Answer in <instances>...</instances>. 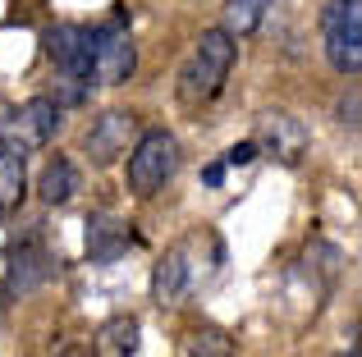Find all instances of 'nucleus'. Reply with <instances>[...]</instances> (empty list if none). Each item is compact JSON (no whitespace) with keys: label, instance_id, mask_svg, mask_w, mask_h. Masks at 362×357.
<instances>
[{"label":"nucleus","instance_id":"1","mask_svg":"<svg viewBox=\"0 0 362 357\" xmlns=\"http://www.w3.org/2000/svg\"><path fill=\"white\" fill-rule=\"evenodd\" d=\"M234 37L225 32V28H211V32H202L197 37V46H193V55H188V64L179 69V101L184 106H206V101H216L221 97V87H225V78H230V69H234Z\"/></svg>","mask_w":362,"mask_h":357},{"label":"nucleus","instance_id":"2","mask_svg":"<svg viewBox=\"0 0 362 357\" xmlns=\"http://www.w3.org/2000/svg\"><path fill=\"white\" fill-rule=\"evenodd\" d=\"M179 174V138L165 128H147L138 133V143L129 147V193L133 197H156L170 178Z\"/></svg>","mask_w":362,"mask_h":357},{"label":"nucleus","instance_id":"3","mask_svg":"<svg viewBox=\"0 0 362 357\" xmlns=\"http://www.w3.org/2000/svg\"><path fill=\"white\" fill-rule=\"evenodd\" d=\"M202 238H206L202 229L188 234V238H179L175 248L156 261V270H151V298H156V307H179L206 275H211V270H202V257H197Z\"/></svg>","mask_w":362,"mask_h":357},{"label":"nucleus","instance_id":"4","mask_svg":"<svg viewBox=\"0 0 362 357\" xmlns=\"http://www.w3.org/2000/svg\"><path fill=\"white\" fill-rule=\"evenodd\" d=\"M88 60H92V78L101 87H119V83L133 78L138 51H133V37H129V18L115 14L106 23L88 28Z\"/></svg>","mask_w":362,"mask_h":357},{"label":"nucleus","instance_id":"5","mask_svg":"<svg viewBox=\"0 0 362 357\" xmlns=\"http://www.w3.org/2000/svg\"><path fill=\"white\" fill-rule=\"evenodd\" d=\"M321 42L335 73L358 78L362 73V0H330L321 9Z\"/></svg>","mask_w":362,"mask_h":357},{"label":"nucleus","instance_id":"6","mask_svg":"<svg viewBox=\"0 0 362 357\" xmlns=\"http://www.w3.org/2000/svg\"><path fill=\"white\" fill-rule=\"evenodd\" d=\"M55 270H60V257L51 252V243H46L42 229L33 224L28 234L9 238V279H5V298H28V294H37L46 279H55Z\"/></svg>","mask_w":362,"mask_h":357},{"label":"nucleus","instance_id":"7","mask_svg":"<svg viewBox=\"0 0 362 357\" xmlns=\"http://www.w3.org/2000/svg\"><path fill=\"white\" fill-rule=\"evenodd\" d=\"M55 128H60V106H55V97H33L14 110V119L0 124V143L37 152V147H46L55 138Z\"/></svg>","mask_w":362,"mask_h":357},{"label":"nucleus","instance_id":"8","mask_svg":"<svg viewBox=\"0 0 362 357\" xmlns=\"http://www.w3.org/2000/svg\"><path fill=\"white\" fill-rule=\"evenodd\" d=\"M46 55L51 64L64 73V78H78V83H92V60H88V28L78 23H55L46 28Z\"/></svg>","mask_w":362,"mask_h":357},{"label":"nucleus","instance_id":"9","mask_svg":"<svg viewBox=\"0 0 362 357\" xmlns=\"http://www.w3.org/2000/svg\"><path fill=\"white\" fill-rule=\"evenodd\" d=\"M138 133H142L138 115H129V110H106V115L88 128V152H92V161H101V165L119 161V156L138 143Z\"/></svg>","mask_w":362,"mask_h":357},{"label":"nucleus","instance_id":"10","mask_svg":"<svg viewBox=\"0 0 362 357\" xmlns=\"http://www.w3.org/2000/svg\"><path fill=\"white\" fill-rule=\"evenodd\" d=\"M257 152H271L275 161L298 165L303 152H308V128L293 115H284V110H271V115H262V124H257Z\"/></svg>","mask_w":362,"mask_h":357},{"label":"nucleus","instance_id":"11","mask_svg":"<svg viewBox=\"0 0 362 357\" xmlns=\"http://www.w3.org/2000/svg\"><path fill=\"white\" fill-rule=\"evenodd\" d=\"M133 243H138V234H133V224L119 220V215L101 211V215H92V220H88V257L97 261V266L119 261Z\"/></svg>","mask_w":362,"mask_h":357},{"label":"nucleus","instance_id":"12","mask_svg":"<svg viewBox=\"0 0 362 357\" xmlns=\"http://www.w3.org/2000/svg\"><path fill=\"white\" fill-rule=\"evenodd\" d=\"M28 188V152L14 143H0V211H14Z\"/></svg>","mask_w":362,"mask_h":357},{"label":"nucleus","instance_id":"13","mask_svg":"<svg viewBox=\"0 0 362 357\" xmlns=\"http://www.w3.org/2000/svg\"><path fill=\"white\" fill-rule=\"evenodd\" d=\"M37 193H42L46 206H64L74 193H78V170H74L69 156H51V161H46L42 178H37Z\"/></svg>","mask_w":362,"mask_h":357},{"label":"nucleus","instance_id":"14","mask_svg":"<svg viewBox=\"0 0 362 357\" xmlns=\"http://www.w3.org/2000/svg\"><path fill=\"white\" fill-rule=\"evenodd\" d=\"M133 349H138V321L133 316H110L92 334V353L97 357H133Z\"/></svg>","mask_w":362,"mask_h":357},{"label":"nucleus","instance_id":"15","mask_svg":"<svg viewBox=\"0 0 362 357\" xmlns=\"http://www.w3.org/2000/svg\"><path fill=\"white\" fill-rule=\"evenodd\" d=\"M275 0H230L225 5V32L230 37H247L257 32V28L266 23V14H271Z\"/></svg>","mask_w":362,"mask_h":357},{"label":"nucleus","instance_id":"16","mask_svg":"<svg viewBox=\"0 0 362 357\" xmlns=\"http://www.w3.org/2000/svg\"><path fill=\"white\" fill-rule=\"evenodd\" d=\"M188 353L193 357H234V344H230V334L225 330H193V339H188Z\"/></svg>","mask_w":362,"mask_h":357},{"label":"nucleus","instance_id":"17","mask_svg":"<svg viewBox=\"0 0 362 357\" xmlns=\"http://www.w3.org/2000/svg\"><path fill=\"white\" fill-rule=\"evenodd\" d=\"M257 143H239V147H230V152H225V165H252L257 161Z\"/></svg>","mask_w":362,"mask_h":357},{"label":"nucleus","instance_id":"18","mask_svg":"<svg viewBox=\"0 0 362 357\" xmlns=\"http://www.w3.org/2000/svg\"><path fill=\"white\" fill-rule=\"evenodd\" d=\"M339 115H344V124H349V128H358V92H349V101L339 106Z\"/></svg>","mask_w":362,"mask_h":357},{"label":"nucleus","instance_id":"19","mask_svg":"<svg viewBox=\"0 0 362 357\" xmlns=\"http://www.w3.org/2000/svg\"><path fill=\"white\" fill-rule=\"evenodd\" d=\"M202 178H206V183H211V188H221V183H225V161L206 165V170H202Z\"/></svg>","mask_w":362,"mask_h":357},{"label":"nucleus","instance_id":"20","mask_svg":"<svg viewBox=\"0 0 362 357\" xmlns=\"http://www.w3.org/2000/svg\"><path fill=\"white\" fill-rule=\"evenodd\" d=\"M60 357H92V344H69V349H60Z\"/></svg>","mask_w":362,"mask_h":357}]
</instances>
